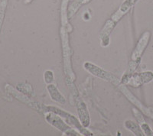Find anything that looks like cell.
<instances>
[{
    "mask_svg": "<svg viewBox=\"0 0 153 136\" xmlns=\"http://www.w3.org/2000/svg\"><path fill=\"white\" fill-rule=\"evenodd\" d=\"M84 67H85L86 70H88L89 72H91L93 75H95L97 77H100V78L104 79V80H111L113 83L115 82V80H113V79H116L114 76L110 75V73H106V71L103 70L98 67L95 66V65H93L90 63H86L84 64Z\"/></svg>",
    "mask_w": 153,
    "mask_h": 136,
    "instance_id": "obj_4",
    "label": "cell"
},
{
    "mask_svg": "<svg viewBox=\"0 0 153 136\" xmlns=\"http://www.w3.org/2000/svg\"><path fill=\"white\" fill-rule=\"evenodd\" d=\"M48 109H51V111L52 112H54V113H56L57 115H61V117H62V118H65V119H66L67 122H68V124L71 125V126L76 127V129H80V131H81V132L83 133L84 135L91 134V133L89 132L88 131L87 132L85 129L82 128V126H80V123L78 122V121L76 120V118H75L74 115H71V114L68 113V112H65V111H63V110L60 109L56 108V107H48Z\"/></svg>",
    "mask_w": 153,
    "mask_h": 136,
    "instance_id": "obj_2",
    "label": "cell"
},
{
    "mask_svg": "<svg viewBox=\"0 0 153 136\" xmlns=\"http://www.w3.org/2000/svg\"><path fill=\"white\" fill-rule=\"evenodd\" d=\"M48 89L50 95L52 97V100H54L56 102H58V103H65V97L60 93L59 91L57 90V89L54 85H49L48 86Z\"/></svg>",
    "mask_w": 153,
    "mask_h": 136,
    "instance_id": "obj_7",
    "label": "cell"
},
{
    "mask_svg": "<svg viewBox=\"0 0 153 136\" xmlns=\"http://www.w3.org/2000/svg\"><path fill=\"white\" fill-rule=\"evenodd\" d=\"M46 120L50 123L51 125L54 126L57 129L62 131L65 134L68 135H78V134L73 129H71L67 124L63 122L62 119L58 116L56 113H49L48 115H46Z\"/></svg>",
    "mask_w": 153,
    "mask_h": 136,
    "instance_id": "obj_1",
    "label": "cell"
},
{
    "mask_svg": "<svg viewBox=\"0 0 153 136\" xmlns=\"http://www.w3.org/2000/svg\"><path fill=\"white\" fill-rule=\"evenodd\" d=\"M53 79H54V76H53V73L51 71H47L45 73V80L46 83L50 84L53 81Z\"/></svg>",
    "mask_w": 153,
    "mask_h": 136,
    "instance_id": "obj_9",
    "label": "cell"
},
{
    "mask_svg": "<svg viewBox=\"0 0 153 136\" xmlns=\"http://www.w3.org/2000/svg\"><path fill=\"white\" fill-rule=\"evenodd\" d=\"M77 109H78L79 115H80V118L82 121V124L83 126L87 127L89 125V116H88V112L87 111V109H86L85 105L84 104V103H82L81 101L77 103Z\"/></svg>",
    "mask_w": 153,
    "mask_h": 136,
    "instance_id": "obj_6",
    "label": "cell"
},
{
    "mask_svg": "<svg viewBox=\"0 0 153 136\" xmlns=\"http://www.w3.org/2000/svg\"><path fill=\"white\" fill-rule=\"evenodd\" d=\"M149 33L147 32V33H146L144 35H143V37L141 38V40L139 41L137 47L136 48V51L134 52L133 56H132V58H133L135 61H136L139 57L141 56V54L142 53H143V50H144L146 44H147V43H148L149 38Z\"/></svg>",
    "mask_w": 153,
    "mask_h": 136,
    "instance_id": "obj_5",
    "label": "cell"
},
{
    "mask_svg": "<svg viewBox=\"0 0 153 136\" xmlns=\"http://www.w3.org/2000/svg\"><path fill=\"white\" fill-rule=\"evenodd\" d=\"M152 79L153 73L152 72H146V73H141L132 76V77L127 80L128 82H126V84H131L133 86H139L141 84L150 82Z\"/></svg>",
    "mask_w": 153,
    "mask_h": 136,
    "instance_id": "obj_3",
    "label": "cell"
},
{
    "mask_svg": "<svg viewBox=\"0 0 153 136\" xmlns=\"http://www.w3.org/2000/svg\"><path fill=\"white\" fill-rule=\"evenodd\" d=\"M125 126L129 130H130L132 132L135 133L136 135H143L142 132L139 130V126H138L135 122H132V121H127V122H126Z\"/></svg>",
    "mask_w": 153,
    "mask_h": 136,
    "instance_id": "obj_8",
    "label": "cell"
}]
</instances>
